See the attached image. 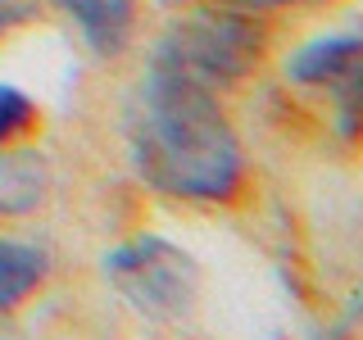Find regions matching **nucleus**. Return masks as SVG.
I'll return each mask as SVG.
<instances>
[{"label":"nucleus","mask_w":363,"mask_h":340,"mask_svg":"<svg viewBox=\"0 0 363 340\" xmlns=\"http://www.w3.org/2000/svg\"><path fill=\"white\" fill-rule=\"evenodd\" d=\"M132 164L150 186L186 200H227L245 177V154L213 86L145 68L132 105Z\"/></svg>","instance_id":"nucleus-1"},{"label":"nucleus","mask_w":363,"mask_h":340,"mask_svg":"<svg viewBox=\"0 0 363 340\" xmlns=\"http://www.w3.org/2000/svg\"><path fill=\"white\" fill-rule=\"evenodd\" d=\"M105 277L109 286L128 300L150 322H177L196 309L200 295V268L182 245L164 236H132L118 249L105 254Z\"/></svg>","instance_id":"nucleus-2"},{"label":"nucleus","mask_w":363,"mask_h":340,"mask_svg":"<svg viewBox=\"0 0 363 340\" xmlns=\"http://www.w3.org/2000/svg\"><path fill=\"white\" fill-rule=\"evenodd\" d=\"M264 50V32L245 14H200L164 32L150 55V68L191 77L200 86H218L241 77Z\"/></svg>","instance_id":"nucleus-3"},{"label":"nucleus","mask_w":363,"mask_h":340,"mask_svg":"<svg viewBox=\"0 0 363 340\" xmlns=\"http://www.w3.org/2000/svg\"><path fill=\"white\" fill-rule=\"evenodd\" d=\"M363 60V37L359 32H332V37H313L286 60L291 82L300 86H327L332 91L340 77Z\"/></svg>","instance_id":"nucleus-4"},{"label":"nucleus","mask_w":363,"mask_h":340,"mask_svg":"<svg viewBox=\"0 0 363 340\" xmlns=\"http://www.w3.org/2000/svg\"><path fill=\"white\" fill-rule=\"evenodd\" d=\"M96 55H118L132 37V0H55Z\"/></svg>","instance_id":"nucleus-5"},{"label":"nucleus","mask_w":363,"mask_h":340,"mask_svg":"<svg viewBox=\"0 0 363 340\" xmlns=\"http://www.w3.org/2000/svg\"><path fill=\"white\" fill-rule=\"evenodd\" d=\"M50 168L37 150H9L0 145V213H32L45 200Z\"/></svg>","instance_id":"nucleus-6"},{"label":"nucleus","mask_w":363,"mask_h":340,"mask_svg":"<svg viewBox=\"0 0 363 340\" xmlns=\"http://www.w3.org/2000/svg\"><path fill=\"white\" fill-rule=\"evenodd\" d=\"M45 277V254L28 241H5L0 236V313L14 309L37 281Z\"/></svg>","instance_id":"nucleus-7"},{"label":"nucleus","mask_w":363,"mask_h":340,"mask_svg":"<svg viewBox=\"0 0 363 340\" xmlns=\"http://www.w3.org/2000/svg\"><path fill=\"white\" fill-rule=\"evenodd\" d=\"M32 128H37V105H32L18 86L0 82V145H14L18 136H28Z\"/></svg>","instance_id":"nucleus-8"},{"label":"nucleus","mask_w":363,"mask_h":340,"mask_svg":"<svg viewBox=\"0 0 363 340\" xmlns=\"http://www.w3.org/2000/svg\"><path fill=\"white\" fill-rule=\"evenodd\" d=\"M332 96H336L340 132H345V136H363V60L332 86Z\"/></svg>","instance_id":"nucleus-9"},{"label":"nucleus","mask_w":363,"mask_h":340,"mask_svg":"<svg viewBox=\"0 0 363 340\" xmlns=\"http://www.w3.org/2000/svg\"><path fill=\"white\" fill-rule=\"evenodd\" d=\"M23 18H28V5H23V0H0V37Z\"/></svg>","instance_id":"nucleus-10"},{"label":"nucleus","mask_w":363,"mask_h":340,"mask_svg":"<svg viewBox=\"0 0 363 340\" xmlns=\"http://www.w3.org/2000/svg\"><path fill=\"white\" fill-rule=\"evenodd\" d=\"M236 9H268V5H281V0H232Z\"/></svg>","instance_id":"nucleus-11"}]
</instances>
